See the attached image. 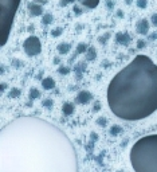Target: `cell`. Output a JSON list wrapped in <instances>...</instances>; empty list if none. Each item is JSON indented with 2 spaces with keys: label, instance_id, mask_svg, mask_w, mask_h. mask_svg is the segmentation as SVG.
<instances>
[{
  "label": "cell",
  "instance_id": "obj_1",
  "mask_svg": "<svg viewBox=\"0 0 157 172\" xmlns=\"http://www.w3.org/2000/svg\"><path fill=\"white\" fill-rule=\"evenodd\" d=\"M2 172H77V155L69 137L50 123L18 119L0 133Z\"/></svg>",
  "mask_w": 157,
  "mask_h": 172
},
{
  "label": "cell",
  "instance_id": "obj_2",
  "mask_svg": "<svg viewBox=\"0 0 157 172\" xmlns=\"http://www.w3.org/2000/svg\"><path fill=\"white\" fill-rule=\"evenodd\" d=\"M108 104L121 120L138 121L157 110V65L137 55L113 77L108 86Z\"/></svg>",
  "mask_w": 157,
  "mask_h": 172
},
{
  "label": "cell",
  "instance_id": "obj_3",
  "mask_svg": "<svg viewBox=\"0 0 157 172\" xmlns=\"http://www.w3.org/2000/svg\"><path fill=\"white\" fill-rule=\"evenodd\" d=\"M134 172H157V133L137 140L129 152Z\"/></svg>",
  "mask_w": 157,
  "mask_h": 172
},
{
  "label": "cell",
  "instance_id": "obj_4",
  "mask_svg": "<svg viewBox=\"0 0 157 172\" xmlns=\"http://www.w3.org/2000/svg\"><path fill=\"white\" fill-rule=\"evenodd\" d=\"M19 5L20 0H0V32L3 34L2 46H4L8 40V35Z\"/></svg>",
  "mask_w": 157,
  "mask_h": 172
},
{
  "label": "cell",
  "instance_id": "obj_5",
  "mask_svg": "<svg viewBox=\"0 0 157 172\" xmlns=\"http://www.w3.org/2000/svg\"><path fill=\"white\" fill-rule=\"evenodd\" d=\"M23 50L28 57H36L42 51V43L38 36H28L23 43Z\"/></svg>",
  "mask_w": 157,
  "mask_h": 172
},
{
  "label": "cell",
  "instance_id": "obj_6",
  "mask_svg": "<svg viewBox=\"0 0 157 172\" xmlns=\"http://www.w3.org/2000/svg\"><path fill=\"white\" fill-rule=\"evenodd\" d=\"M93 100V94H91L90 92H87V90H82V92H79L77 94V104H82V105H86V104H89L90 101Z\"/></svg>",
  "mask_w": 157,
  "mask_h": 172
},
{
  "label": "cell",
  "instance_id": "obj_7",
  "mask_svg": "<svg viewBox=\"0 0 157 172\" xmlns=\"http://www.w3.org/2000/svg\"><path fill=\"white\" fill-rule=\"evenodd\" d=\"M136 31L138 34H141V35H146L149 32V22L146 19L138 20L137 24H136Z\"/></svg>",
  "mask_w": 157,
  "mask_h": 172
},
{
  "label": "cell",
  "instance_id": "obj_8",
  "mask_svg": "<svg viewBox=\"0 0 157 172\" xmlns=\"http://www.w3.org/2000/svg\"><path fill=\"white\" fill-rule=\"evenodd\" d=\"M130 35H129L128 32H117L115 34V42L119 43V45L122 46H126L129 45V42H130Z\"/></svg>",
  "mask_w": 157,
  "mask_h": 172
},
{
  "label": "cell",
  "instance_id": "obj_9",
  "mask_svg": "<svg viewBox=\"0 0 157 172\" xmlns=\"http://www.w3.org/2000/svg\"><path fill=\"white\" fill-rule=\"evenodd\" d=\"M28 11L32 16H40L43 13V8L40 7L38 3H30L28 4Z\"/></svg>",
  "mask_w": 157,
  "mask_h": 172
},
{
  "label": "cell",
  "instance_id": "obj_10",
  "mask_svg": "<svg viewBox=\"0 0 157 172\" xmlns=\"http://www.w3.org/2000/svg\"><path fill=\"white\" fill-rule=\"evenodd\" d=\"M42 86L44 90H51L55 87V81H54L53 77H46V78L42 79Z\"/></svg>",
  "mask_w": 157,
  "mask_h": 172
},
{
  "label": "cell",
  "instance_id": "obj_11",
  "mask_svg": "<svg viewBox=\"0 0 157 172\" xmlns=\"http://www.w3.org/2000/svg\"><path fill=\"white\" fill-rule=\"evenodd\" d=\"M57 50L58 53L60 54V55H64V54H67L71 50V45L67 42H63V43H59V45L57 46Z\"/></svg>",
  "mask_w": 157,
  "mask_h": 172
},
{
  "label": "cell",
  "instance_id": "obj_12",
  "mask_svg": "<svg viewBox=\"0 0 157 172\" xmlns=\"http://www.w3.org/2000/svg\"><path fill=\"white\" fill-rule=\"evenodd\" d=\"M74 105L71 102H64L63 105H62V112H63V114L64 116H71V114L74 113Z\"/></svg>",
  "mask_w": 157,
  "mask_h": 172
},
{
  "label": "cell",
  "instance_id": "obj_13",
  "mask_svg": "<svg viewBox=\"0 0 157 172\" xmlns=\"http://www.w3.org/2000/svg\"><path fill=\"white\" fill-rule=\"evenodd\" d=\"M82 5L87 7V8H95L98 4H100V0H78Z\"/></svg>",
  "mask_w": 157,
  "mask_h": 172
},
{
  "label": "cell",
  "instance_id": "obj_14",
  "mask_svg": "<svg viewBox=\"0 0 157 172\" xmlns=\"http://www.w3.org/2000/svg\"><path fill=\"white\" fill-rule=\"evenodd\" d=\"M85 55H86V60H94L95 58H97V50H95V47L90 46Z\"/></svg>",
  "mask_w": 157,
  "mask_h": 172
},
{
  "label": "cell",
  "instance_id": "obj_15",
  "mask_svg": "<svg viewBox=\"0 0 157 172\" xmlns=\"http://www.w3.org/2000/svg\"><path fill=\"white\" fill-rule=\"evenodd\" d=\"M86 69V65L83 62H79L78 65H75L74 67V71H75V75H77V79H81L82 78V71Z\"/></svg>",
  "mask_w": 157,
  "mask_h": 172
},
{
  "label": "cell",
  "instance_id": "obj_16",
  "mask_svg": "<svg viewBox=\"0 0 157 172\" xmlns=\"http://www.w3.org/2000/svg\"><path fill=\"white\" fill-rule=\"evenodd\" d=\"M89 49V46L86 45V43H79V45L77 46V50H75V57L78 55V54H86Z\"/></svg>",
  "mask_w": 157,
  "mask_h": 172
},
{
  "label": "cell",
  "instance_id": "obj_17",
  "mask_svg": "<svg viewBox=\"0 0 157 172\" xmlns=\"http://www.w3.org/2000/svg\"><path fill=\"white\" fill-rule=\"evenodd\" d=\"M40 97V92L38 89H35V87H32V89H30V93H28V98L34 101V100H36V98H39Z\"/></svg>",
  "mask_w": 157,
  "mask_h": 172
},
{
  "label": "cell",
  "instance_id": "obj_18",
  "mask_svg": "<svg viewBox=\"0 0 157 172\" xmlns=\"http://www.w3.org/2000/svg\"><path fill=\"white\" fill-rule=\"evenodd\" d=\"M54 22V16L51 15V13H44L42 16V24H51V23Z\"/></svg>",
  "mask_w": 157,
  "mask_h": 172
},
{
  "label": "cell",
  "instance_id": "obj_19",
  "mask_svg": "<svg viewBox=\"0 0 157 172\" xmlns=\"http://www.w3.org/2000/svg\"><path fill=\"white\" fill-rule=\"evenodd\" d=\"M109 133H110V136H118L119 133H122V128L119 125H113L110 128V130H109Z\"/></svg>",
  "mask_w": 157,
  "mask_h": 172
},
{
  "label": "cell",
  "instance_id": "obj_20",
  "mask_svg": "<svg viewBox=\"0 0 157 172\" xmlns=\"http://www.w3.org/2000/svg\"><path fill=\"white\" fill-rule=\"evenodd\" d=\"M20 94H22L20 89H18V87H12L8 93V97L9 98H18V97H20Z\"/></svg>",
  "mask_w": 157,
  "mask_h": 172
},
{
  "label": "cell",
  "instance_id": "obj_21",
  "mask_svg": "<svg viewBox=\"0 0 157 172\" xmlns=\"http://www.w3.org/2000/svg\"><path fill=\"white\" fill-rule=\"evenodd\" d=\"M42 106L46 108V109H51V108L54 106V100H51V98L43 100V101H42Z\"/></svg>",
  "mask_w": 157,
  "mask_h": 172
},
{
  "label": "cell",
  "instance_id": "obj_22",
  "mask_svg": "<svg viewBox=\"0 0 157 172\" xmlns=\"http://www.w3.org/2000/svg\"><path fill=\"white\" fill-rule=\"evenodd\" d=\"M111 36V34L110 32H105L102 36H100V39H98V42L101 43V45H106V42L109 40V38Z\"/></svg>",
  "mask_w": 157,
  "mask_h": 172
},
{
  "label": "cell",
  "instance_id": "obj_23",
  "mask_svg": "<svg viewBox=\"0 0 157 172\" xmlns=\"http://www.w3.org/2000/svg\"><path fill=\"white\" fill-rule=\"evenodd\" d=\"M62 32H63V28H62V27H57V28L51 30V36H53V38H57V36H60V35H62Z\"/></svg>",
  "mask_w": 157,
  "mask_h": 172
},
{
  "label": "cell",
  "instance_id": "obj_24",
  "mask_svg": "<svg viewBox=\"0 0 157 172\" xmlns=\"http://www.w3.org/2000/svg\"><path fill=\"white\" fill-rule=\"evenodd\" d=\"M58 73H59L60 75H67V74L70 73V67H67V66H60L59 69H58Z\"/></svg>",
  "mask_w": 157,
  "mask_h": 172
},
{
  "label": "cell",
  "instance_id": "obj_25",
  "mask_svg": "<svg viewBox=\"0 0 157 172\" xmlns=\"http://www.w3.org/2000/svg\"><path fill=\"white\" fill-rule=\"evenodd\" d=\"M136 4H137L138 8H146V5H148V0H136Z\"/></svg>",
  "mask_w": 157,
  "mask_h": 172
},
{
  "label": "cell",
  "instance_id": "obj_26",
  "mask_svg": "<svg viewBox=\"0 0 157 172\" xmlns=\"http://www.w3.org/2000/svg\"><path fill=\"white\" fill-rule=\"evenodd\" d=\"M97 125L106 126L108 125V119H105V117H100V119H97Z\"/></svg>",
  "mask_w": 157,
  "mask_h": 172
},
{
  "label": "cell",
  "instance_id": "obj_27",
  "mask_svg": "<svg viewBox=\"0 0 157 172\" xmlns=\"http://www.w3.org/2000/svg\"><path fill=\"white\" fill-rule=\"evenodd\" d=\"M73 2H75V0H60L59 4H60V7H66L67 4H70V3H73Z\"/></svg>",
  "mask_w": 157,
  "mask_h": 172
},
{
  "label": "cell",
  "instance_id": "obj_28",
  "mask_svg": "<svg viewBox=\"0 0 157 172\" xmlns=\"http://www.w3.org/2000/svg\"><path fill=\"white\" fill-rule=\"evenodd\" d=\"M151 22H152V26L157 27V13H153L152 18H151Z\"/></svg>",
  "mask_w": 157,
  "mask_h": 172
},
{
  "label": "cell",
  "instance_id": "obj_29",
  "mask_svg": "<svg viewBox=\"0 0 157 172\" xmlns=\"http://www.w3.org/2000/svg\"><path fill=\"white\" fill-rule=\"evenodd\" d=\"M73 11H74V13H75L77 16H79V15H82V11H81V8L78 5H74V8H73Z\"/></svg>",
  "mask_w": 157,
  "mask_h": 172
},
{
  "label": "cell",
  "instance_id": "obj_30",
  "mask_svg": "<svg viewBox=\"0 0 157 172\" xmlns=\"http://www.w3.org/2000/svg\"><path fill=\"white\" fill-rule=\"evenodd\" d=\"M101 110V102H95L93 106V112H100Z\"/></svg>",
  "mask_w": 157,
  "mask_h": 172
},
{
  "label": "cell",
  "instance_id": "obj_31",
  "mask_svg": "<svg viewBox=\"0 0 157 172\" xmlns=\"http://www.w3.org/2000/svg\"><path fill=\"white\" fill-rule=\"evenodd\" d=\"M145 46H146L145 40H138V42H137V49H144Z\"/></svg>",
  "mask_w": 157,
  "mask_h": 172
},
{
  "label": "cell",
  "instance_id": "obj_32",
  "mask_svg": "<svg viewBox=\"0 0 157 172\" xmlns=\"http://www.w3.org/2000/svg\"><path fill=\"white\" fill-rule=\"evenodd\" d=\"M106 7H108L109 9H113V7H114L113 0H106Z\"/></svg>",
  "mask_w": 157,
  "mask_h": 172
},
{
  "label": "cell",
  "instance_id": "obj_33",
  "mask_svg": "<svg viewBox=\"0 0 157 172\" xmlns=\"http://www.w3.org/2000/svg\"><path fill=\"white\" fill-rule=\"evenodd\" d=\"M117 16L118 18H124V12H122V9H118L117 11Z\"/></svg>",
  "mask_w": 157,
  "mask_h": 172
},
{
  "label": "cell",
  "instance_id": "obj_34",
  "mask_svg": "<svg viewBox=\"0 0 157 172\" xmlns=\"http://www.w3.org/2000/svg\"><path fill=\"white\" fill-rule=\"evenodd\" d=\"M149 39H151V40H155V39H157V31H156L155 34H152V35L149 36Z\"/></svg>",
  "mask_w": 157,
  "mask_h": 172
},
{
  "label": "cell",
  "instance_id": "obj_35",
  "mask_svg": "<svg viewBox=\"0 0 157 172\" xmlns=\"http://www.w3.org/2000/svg\"><path fill=\"white\" fill-rule=\"evenodd\" d=\"M35 3H39V4H47V0H35Z\"/></svg>",
  "mask_w": 157,
  "mask_h": 172
},
{
  "label": "cell",
  "instance_id": "obj_36",
  "mask_svg": "<svg viewBox=\"0 0 157 172\" xmlns=\"http://www.w3.org/2000/svg\"><path fill=\"white\" fill-rule=\"evenodd\" d=\"M91 139H93V141H97V140H98V134L91 133Z\"/></svg>",
  "mask_w": 157,
  "mask_h": 172
},
{
  "label": "cell",
  "instance_id": "obj_37",
  "mask_svg": "<svg viewBox=\"0 0 157 172\" xmlns=\"http://www.w3.org/2000/svg\"><path fill=\"white\" fill-rule=\"evenodd\" d=\"M5 87H7V85H5L4 82H3L2 85H0V90H2V92H4V90H5Z\"/></svg>",
  "mask_w": 157,
  "mask_h": 172
},
{
  "label": "cell",
  "instance_id": "obj_38",
  "mask_svg": "<svg viewBox=\"0 0 157 172\" xmlns=\"http://www.w3.org/2000/svg\"><path fill=\"white\" fill-rule=\"evenodd\" d=\"M102 66H104V67H109V66H110V62H106V60H105L104 65H102Z\"/></svg>",
  "mask_w": 157,
  "mask_h": 172
},
{
  "label": "cell",
  "instance_id": "obj_39",
  "mask_svg": "<svg viewBox=\"0 0 157 172\" xmlns=\"http://www.w3.org/2000/svg\"><path fill=\"white\" fill-rule=\"evenodd\" d=\"M125 3H126V4H129V5H130L132 3H133V0H125Z\"/></svg>",
  "mask_w": 157,
  "mask_h": 172
},
{
  "label": "cell",
  "instance_id": "obj_40",
  "mask_svg": "<svg viewBox=\"0 0 157 172\" xmlns=\"http://www.w3.org/2000/svg\"><path fill=\"white\" fill-rule=\"evenodd\" d=\"M54 63H59V58H54Z\"/></svg>",
  "mask_w": 157,
  "mask_h": 172
}]
</instances>
